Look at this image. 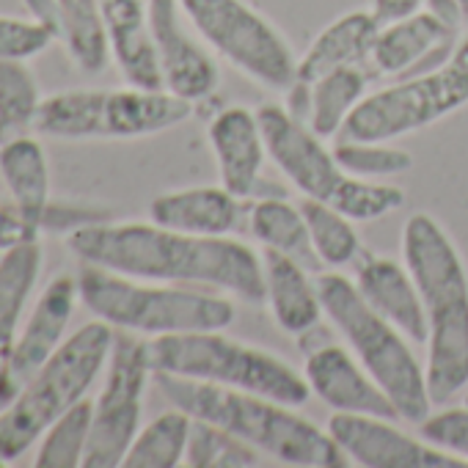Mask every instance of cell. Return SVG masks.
<instances>
[{
	"label": "cell",
	"instance_id": "cell-32",
	"mask_svg": "<svg viewBox=\"0 0 468 468\" xmlns=\"http://www.w3.org/2000/svg\"><path fill=\"white\" fill-rule=\"evenodd\" d=\"M185 465L190 468H254V465H262V457L254 446H249L238 435H231L229 430L193 419Z\"/></svg>",
	"mask_w": 468,
	"mask_h": 468
},
{
	"label": "cell",
	"instance_id": "cell-34",
	"mask_svg": "<svg viewBox=\"0 0 468 468\" xmlns=\"http://www.w3.org/2000/svg\"><path fill=\"white\" fill-rule=\"evenodd\" d=\"M339 165L358 179L383 182L388 176L405 174L413 168V154L408 149L391 146V141H347L342 138L334 146Z\"/></svg>",
	"mask_w": 468,
	"mask_h": 468
},
{
	"label": "cell",
	"instance_id": "cell-38",
	"mask_svg": "<svg viewBox=\"0 0 468 468\" xmlns=\"http://www.w3.org/2000/svg\"><path fill=\"white\" fill-rule=\"evenodd\" d=\"M37 238H39V234L17 215V209L0 207V251L20 246L26 240H37Z\"/></svg>",
	"mask_w": 468,
	"mask_h": 468
},
{
	"label": "cell",
	"instance_id": "cell-16",
	"mask_svg": "<svg viewBox=\"0 0 468 468\" xmlns=\"http://www.w3.org/2000/svg\"><path fill=\"white\" fill-rule=\"evenodd\" d=\"M303 378L314 397H320L336 413H372L386 419H399L394 402L375 383V378L361 367L350 347L323 339L320 345L303 347Z\"/></svg>",
	"mask_w": 468,
	"mask_h": 468
},
{
	"label": "cell",
	"instance_id": "cell-17",
	"mask_svg": "<svg viewBox=\"0 0 468 468\" xmlns=\"http://www.w3.org/2000/svg\"><path fill=\"white\" fill-rule=\"evenodd\" d=\"M457 34V28L424 9L405 20L380 26L372 39L367 67L383 78L408 75L438 56H449L460 42Z\"/></svg>",
	"mask_w": 468,
	"mask_h": 468
},
{
	"label": "cell",
	"instance_id": "cell-6",
	"mask_svg": "<svg viewBox=\"0 0 468 468\" xmlns=\"http://www.w3.org/2000/svg\"><path fill=\"white\" fill-rule=\"evenodd\" d=\"M78 290L83 306L113 325L138 336H168L193 331H226L238 309L229 298L196 292L182 284L144 282L111 273L97 265H80Z\"/></svg>",
	"mask_w": 468,
	"mask_h": 468
},
{
	"label": "cell",
	"instance_id": "cell-27",
	"mask_svg": "<svg viewBox=\"0 0 468 468\" xmlns=\"http://www.w3.org/2000/svg\"><path fill=\"white\" fill-rule=\"evenodd\" d=\"M249 231L265 251L292 257L298 262L317 265V257L309 243V229L301 204H292L287 196L254 198L249 209Z\"/></svg>",
	"mask_w": 468,
	"mask_h": 468
},
{
	"label": "cell",
	"instance_id": "cell-37",
	"mask_svg": "<svg viewBox=\"0 0 468 468\" xmlns=\"http://www.w3.org/2000/svg\"><path fill=\"white\" fill-rule=\"evenodd\" d=\"M100 220H108L102 209L97 207H80V204H53L48 207L45 212V220H42V231H75L80 226H89V223H100Z\"/></svg>",
	"mask_w": 468,
	"mask_h": 468
},
{
	"label": "cell",
	"instance_id": "cell-35",
	"mask_svg": "<svg viewBox=\"0 0 468 468\" xmlns=\"http://www.w3.org/2000/svg\"><path fill=\"white\" fill-rule=\"evenodd\" d=\"M419 432L432 446L468 463V405L465 402L460 408H443L438 413H430L419 424Z\"/></svg>",
	"mask_w": 468,
	"mask_h": 468
},
{
	"label": "cell",
	"instance_id": "cell-29",
	"mask_svg": "<svg viewBox=\"0 0 468 468\" xmlns=\"http://www.w3.org/2000/svg\"><path fill=\"white\" fill-rule=\"evenodd\" d=\"M45 97L26 58H0V144L37 130Z\"/></svg>",
	"mask_w": 468,
	"mask_h": 468
},
{
	"label": "cell",
	"instance_id": "cell-14",
	"mask_svg": "<svg viewBox=\"0 0 468 468\" xmlns=\"http://www.w3.org/2000/svg\"><path fill=\"white\" fill-rule=\"evenodd\" d=\"M149 31L157 50L165 91L201 102L220 83L218 64L209 48L196 39L179 0H149Z\"/></svg>",
	"mask_w": 468,
	"mask_h": 468
},
{
	"label": "cell",
	"instance_id": "cell-41",
	"mask_svg": "<svg viewBox=\"0 0 468 468\" xmlns=\"http://www.w3.org/2000/svg\"><path fill=\"white\" fill-rule=\"evenodd\" d=\"M460 4H463V6H465V9H468V0H460Z\"/></svg>",
	"mask_w": 468,
	"mask_h": 468
},
{
	"label": "cell",
	"instance_id": "cell-31",
	"mask_svg": "<svg viewBox=\"0 0 468 468\" xmlns=\"http://www.w3.org/2000/svg\"><path fill=\"white\" fill-rule=\"evenodd\" d=\"M301 209L306 218L309 243L317 257V265L339 271L361 257V238L353 218L314 198H303Z\"/></svg>",
	"mask_w": 468,
	"mask_h": 468
},
{
	"label": "cell",
	"instance_id": "cell-13",
	"mask_svg": "<svg viewBox=\"0 0 468 468\" xmlns=\"http://www.w3.org/2000/svg\"><path fill=\"white\" fill-rule=\"evenodd\" d=\"M397 419L372 413H334L328 435L345 452L350 465L361 468H463L465 460L432 446L421 435L394 427Z\"/></svg>",
	"mask_w": 468,
	"mask_h": 468
},
{
	"label": "cell",
	"instance_id": "cell-9",
	"mask_svg": "<svg viewBox=\"0 0 468 468\" xmlns=\"http://www.w3.org/2000/svg\"><path fill=\"white\" fill-rule=\"evenodd\" d=\"M193 105L165 89H75L45 97L37 133L61 141L91 138H149L185 124Z\"/></svg>",
	"mask_w": 468,
	"mask_h": 468
},
{
	"label": "cell",
	"instance_id": "cell-21",
	"mask_svg": "<svg viewBox=\"0 0 468 468\" xmlns=\"http://www.w3.org/2000/svg\"><path fill=\"white\" fill-rule=\"evenodd\" d=\"M113 61L138 89H165L157 50L149 31V0H100Z\"/></svg>",
	"mask_w": 468,
	"mask_h": 468
},
{
	"label": "cell",
	"instance_id": "cell-42",
	"mask_svg": "<svg viewBox=\"0 0 468 468\" xmlns=\"http://www.w3.org/2000/svg\"><path fill=\"white\" fill-rule=\"evenodd\" d=\"M465 405H468V394H465Z\"/></svg>",
	"mask_w": 468,
	"mask_h": 468
},
{
	"label": "cell",
	"instance_id": "cell-10",
	"mask_svg": "<svg viewBox=\"0 0 468 468\" xmlns=\"http://www.w3.org/2000/svg\"><path fill=\"white\" fill-rule=\"evenodd\" d=\"M196 37L229 67L268 91H292L298 56L284 34L249 0H179Z\"/></svg>",
	"mask_w": 468,
	"mask_h": 468
},
{
	"label": "cell",
	"instance_id": "cell-39",
	"mask_svg": "<svg viewBox=\"0 0 468 468\" xmlns=\"http://www.w3.org/2000/svg\"><path fill=\"white\" fill-rule=\"evenodd\" d=\"M424 9H427V0H369V12L378 20V26L405 20V17L419 15Z\"/></svg>",
	"mask_w": 468,
	"mask_h": 468
},
{
	"label": "cell",
	"instance_id": "cell-40",
	"mask_svg": "<svg viewBox=\"0 0 468 468\" xmlns=\"http://www.w3.org/2000/svg\"><path fill=\"white\" fill-rule=\"evenodd\" d=\"M28 15L34 23H39L50 37L53 42L58 39V23H61V12H58V0H23Z\"/></svg>",
	"mask_w": 468,
	"mask_h": 468
},
{
	"label": "cell",
	"instance_id": "cell-26",
	"mask_svg": "<svg viewBox=\"0 0 468 468\" xmlns=\"http://www.w3.org/2000/svg\"><path fill=\"white\" fill-rule=\"evenodd\" d=\"M303 91V119L320 138H334L345 130L347 119L369 94V75L364 64L334 69L312 83H295Z\"/></svg>",
	"mask_w": 468,
	"mask_h": 468
},
{
	"label": "cell",
	"instance_id": "cell-24",
	"mask_svg": "<svg viewBox=\"0 0 468 468\" xmlns=\"http://www.w3.org/2000/svg\"><path fill=\"white\" fill-rule=\"evenodd\" d=\"M0 176L17 215L42 234V220L50 207V165L45 146L31 135L0 144Z\"/></svg>",
	"mask_w": 468,
	"mask_h": 468
},
{
	"label": "cell",
	"instance_id": "cell-25",
	"mask_svg": "<svg viewBox=\"0 0 468 468\" xmlns=\"http://www.w3.org/2000/svg\"><path fill=\"white\" fill-rule=\"evenodd\" d=\"M378 20L372 12H347L331 26H325L314 42L298 56V83H312L334 69L367 64L372 39L378 34Z\"/></svg>",
	"mask_w": 468,
	"mask_h": 468
},
{
	"label": "cell",
	"instance_id": "cell-30",
	"mask_svg": "<svg viewBox=\"0 0 468 468\" xmlns=\"http://www.w3.org/2000/svg\"><path fill=\"white\" fill-rule=\"evenodd\" d=\"M193 416L174 408L152 419L146 427L138 430L133 446L122 465L127 468H176L185 465L187 438H190Z\"/></svg>",
	"mask_w": 468,
	"mask_h": 468
},
{
	"label": "cell",
	"instance_id": "cell-1",
	"mask_svg": "<svg viewBox=\"0 0 468 468\" xmlns=\"http://www.w3.org/2000/svg\"><path fill=\"white\" fill-rule=\"evenodd\" d=\"M69 251L86 262L144 282L193 284L243 303H265L262 254L234 238H204L149 223H89L67 234Z\"/></svg>",
	"mask_w": 468,
	"mask_h": 468
},
{
	"label": "cell",
	"instance_id": "cell-36",
	"mask_svg": "<svg viewBox=\"0 0 468 468\" xmlns=\"http://www.w3.org/2000/svg\"><path fill=\"white\" fill-rule=\"evenodd\" d=\"M53 37L34 20L0 17V58H31L48 50Z\"/></svg>",
	"mask_w": 468,
	"mask_h": 468
},
{
	"label": "cell",
	"instance_id": "cell-33",
	"mask_svg": "<svg viewBox=\"0 0 468 468\" xmlns=\"http://www.w3.org/2000/svg\"><path fill=\"white\" fill-rule=\"evenodd\" d=\"M91 419H94V402L80 399L58 421H53L50 430L42 435V443L37 452V468L83 465V454L89 446V435H91Z\"/></svg>",
	"mask_w": 468,
	"mask_h": 468
},
{
	"label": "cell",
	"instance_id": "cell-8",
	"mask_svg": "<svg viewBox=\"0 0 468 468\" xmlns=\"http://www.w3.org/2000/svg\"><path fill=\"white\" fill-rule=\"evenodd\" d=\"M146 358L152 372L262 394L292 408H303L312 397L303 372L268 350L226 336L223 331L154 336L146 342Z\"/></svg>",
	"mask_w": 468,
	"mask_h": 468
},
{
	"label": "cell",
	"instance_id": "cell-22",
	"mask_svg": "<svg viewBox=\"0 0 468 468\" xmlns=\"http://www.w3.org/2000/svg\"><path fill=\"white\" fill-rule=\"evenodd\" d=\"M243 198L229 193L223 185L171 190L149 204V220L204 238H229L240 226Z\"/></svg>",
	"mask_w": 468,
	"mask_h": 468
},
{
	"label": "cell",
	"instance_id": "cell-2",
	"mask_svg": "<svg viewBox=\"0 0 468 468\" xmlns=\"http://www.w3.org/2000/svg\"><path fill=\"white\" fill-rule=\"evenodd\" d=\"M402 262L427 314V388L443 405L468 388V271L446 229L427 212L402 226Z\"/></svg>",
	"mask_w": 468,
	"mask_h": 468
},
{
	"label": "cell",
	"instance_id": "cell-3",
	"mask_svg": "<svg viewBox=\"0 0 468 468\" xmlns=\"http://www.w3.org/2000/svg\"><path fill=\"white\" fill-rule=\"evenodd\" d=\"M154 383L174 408L190 413L193 419L229 430L276 463L298 468L350 465L328 430H320L292 405L276 402L262 394L234 391L165 372H154Z\"/></svg>",
	"mask_w": 468,
	"mask_h": 468
},
{
	"label": "cell",
	"instance_id": "cell-4",
	"mask_svg": "<svg viewBox=\"0 0 468 468\" xmlns=\"http://www.w3.org/2000/svg\"><path fill=\"white\" fill-rule=\"evenodd\" d=\"M317 290L328 323L394 402L399 419L421 424L432 410V397L410 339L364 301L353 279L331 271L317 276Z\"/></svg>",
	"mask_w": 468,
	"mask_h": 468
},
{
	"label": "cell",
	"instance_id": "cell-5",
	"mask_svg": "<svg viewBox=\"0 0 468 468\" xmlns=\"http://www.w3.org/2000/svg\"><path fill=\"white\" fill-rule=\"evenodd\" d=\"M116 328L105 320L86 323L48 358V364L0 410V463L20 460L72 405L86 399L108 367Z\"/></svg>",
	"mask_w": 468,
	"mask_h": 468
},
{
	"label": "cell",
	"instance_id": "cell-18",
	"mask_svg": "<svg viewBox=\"0 0 468 468\" xmlns=\"http://www.w3.org/2000/svg\"><path fill=\"white\" fill-rule=\"evenodd\" d=\"M78 298H80L78 276H69V273L53 276L48 282V287L42 290L31 317L26 320L23 331L17 334L15 353H12V375L20 388L64 345V334L75 314Z\"/></svg>",
	"mask_w": 468,
	"mask_h": 468
},
{
	"label": "cell",
	"instance_id": "cell-23",
	"mask_svg": "<svg viewBox=\"0 0 468 468\" xmlns=\"http://www.w3.org/2000/svg\"><path fill=\"white\" fill-rule=\"evenodd\" d=\"M262 276H265V303L284 334L303 336L323 323L325 312H323L320 290L317 282L309 279L303 262L276 251H265Z\"/></svg>",
	"mask_w": 468,
	"mask_h": 468
},
{
	"label": "cell",
	"instance_id": "cell-15",
	"mask_svg": "<svg viewBox=\"0 0 468 468\" xmlns=\"http://www.w3.org/2000/svg\"><path fill=\"white\" fill-rule=\"evenodd\" d=\"M207 141L215 157L220 185L243 201L276 196L265 187V160L268 144L260 116L249 108L229 105L209 119Z\"/></svg>",
	"mask_w": 468,
	"mask_h": 468
},
{
	"label": "cell",
	"instance_id": "cell-7",
	"mask_svg": "<svg viewBox=\"0 0 468 468\" xmlns=\"http://www.w3.org/2000/svg\"><path fill=\"white\" fill-rule=\"evenodd\" d=\"M257 116L265 133L268 157L303 198L331 204L356 223L386 218L405 204V193L397 185L350 176L339 165L334 149L325 146V138L292 111L262 105Z\"/></svg>",
	"mask_w": 468,
	"mask_h": 468
},
{
	"label": "cell",
	"instance_id": "cell-28",
	"mask_svg": "<svg viewBox=\"0 0 468 468\" xmlns=\"http://www.w3.org/2000/svg\"><path fill=\"white\" fill-rule=\"evenodd\" d=\"M58 42L72 64L86 75H100L113 61L100 0H58Z\"/></svg>",
	"mask_w": 468,
	"mask_h": 468
},
{
	"label": "cell",
	"instance_id": "cell-20",
	"mask_svg": "<svg viewBox=\"0 0 468 468\" xmlns=\"http://www.w3.org/2000/svg\"><path fill=\"white\" fill-rule=\"evenodd\" d=\"M356 287L364 301L388 323H394L413 345L427 342L424 303L405 262L364 254L356 265Z\"/></svg>",
	"mask_w": 468,
	"mask_h": 468
},
{
	"label": "cell",
	"instance_id": "cell-11",
	"mask_svg": "<svg viewBox=\"0 0 468 468\" xmlns=\"http://www.w3.org/2000/svg\"><path fill=\"white\" fill-rule=\"evenodd\" d=\"M468 102V37L435 69L369 91L347 119V141H397L419 133Z\"/></svg>",
	"mask_w": 468,
	"mask_h": 468
},
{
	"label": "cell",
	"instance_id": "cell-12",
	"mask_svg": "<svg viewBox=\"0 0 468 468\" xmlns=\"http://www.w3.org/2000/svg\"><path fill=\"white\" fill-rule=\"evenodd\" d=\"M146 342L138 334L119 331L105 367V383L94 402L91 435L83 468H119L141 430L144 391L152 378Z\"/></svg>",
	"mask_w": 468,
	"mask_h": 468
},
{
	"label": "cell",
	"instance_id": "cell-19",
	"mask_svg": "<svg viewBox=\"0 0 468 468\" xmlns=\"http://www.w3.org/2000/svg\"><path fill=\"white\" fill-rule=\"evenodd\" d=\"M42 257L45 251L39 238L0 251V408L9 405L20 391L12 375V353L26 303L31 301L42 273Z\"/></svg>",
	"mask_w": 468,
	"mask_h": 468
}]
</instances>
